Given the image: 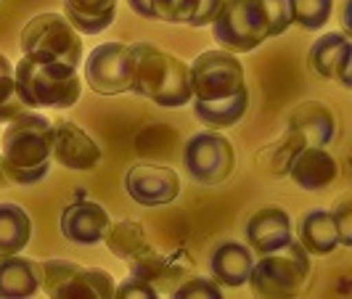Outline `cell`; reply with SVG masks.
Masks as SVG:
<instances>
[{"label": "cell", "instance_id": "6", "mask_svg": "<svg viewBox=\"0 0 352 299\" xmlns=\"http://www.w3.org/2000/svg\"><path fill=\"white\" fill-rule=\"evenodd\" d=\"M21 53L69 67L82 64V35L61 14H37L21 30Z\"/></svg>", "mask_w": 352, "mask_h": 299}, {"label": "cell", "instance_id": "38", "mask_svg": "<svg viewBox=\"0 0 352 299\" xmlns=\"http://www.w3.org/2000/svg\"><path fill=\"white\" fill-rule=\"evenodd\" d=\"M8 186V177H6V170H3V157H0V188Z\"/></svg>", "mask_w": 352, "mask_h": 299}, {"label": "cell", "instance_id": "30", "mask_svg": "<svg viewBox=\"0 0 352 299\" xmlns=\"http://www.w3.org/2000/svg\"><path fill=\"white\" fill-rule=\"evenodd\" d=\"M263 8L267 14V37L283 35L294 19H292V0H263Z\"/></svg>", "mask_w": 352, "mask_h": 299}, {"label": "cell", "instance_id": "1", "mask_svg": "<svg viewBox=\"0 0 352 299\" xmlns=\"http://www.w3.org/2000/svg\"><path fill=\"white\" fill-rule=\"evenodd\" d=\"M53 122L35 109L21 111L3 133V170L14 186H35L53 167Z\"/></svg>", "mask_w": 352, "mask_h": 299}, {"label": "cell", "instance_id": "28", "mask_svg": "<svg viewBox=\"0 0 352 299\" xmlns=\"http://www.w3.org/2000/svg\"><path fill=\"white\" fill-rule=\"evenodd\" d=\"M199 0H151V11L157 21L167 24H188Z\"/></svg>", "mask_w": 352, "mask_h": 299}, {"label": "cell", "instance_id": "37", "mask_svg": "<svg viewBox=\"0 0 352 299\" xmlns=\"http://www.w3.org/2000/svg\"><path fill=\"white\" fill-rule=\"evenodd\" d=\"M0 77H14V64L0 53Z\"/></svg>", "mask_w": 352, "mask_h": 299}, {"label": "cell", "instance_id": "17", "mask_svg": "<svg viewBox=\"0 0 352 299\" xmlns=\"http://www.w3.org/2000/svg\"><path fill=\"white\" fill-rule=\"evenodd\" d=\"M289 130L302 135L305 146H329L336 138L334 111L320 101H305L289 114Z\"/></svg>", "mask_w": 352, "mask_h": 299}, {"label": "cell", "instance_id": "18", "mask_svg": "<svg viewBox=\"0 0 352 299\" xmlns=\"http://www.w3.org/2000/svg\"><path fill=\"white\" fill-rule=\"evenodd\" d=\"M40 291V265L8 254L0 257V299H27Z\"/></svg>", "mask_w": 352, "mask_h": 299}, {"label": "cell", "instance_id": "21", "mask_svg": "<svg viewBox=\"0 0 352 299\" xmlns=\"http://www.w3.org/2000/svg\"><path fill=\"white\" fill-rule=\"evenodd\" d=\"M32 239V220L24 207L0 201V257L21 254Z\"/></svg>", "mask_w": 352, "mask_h": 299}, {"label": "cell", "instance_id": "3", "mask_svg": "<svg viewBox=\"0 0 352 299\" xmlns=\"http://www.w3.org/2000/svg\"><path fill=\"white\" fill-rule=\"evenodd\" d=\"M14 85L19 98L30 109H69L82 96V80L77 67L21 56L14 67Z\"/></svg>", "mask_w": 352, "mask_h": 299}, {"label": "cell", "instance_id": "15", "mask_svg": "<svg viewBox=\"0 0 352 299\" xmlns=\"http://www.w3.org/2000/svg\"><path fill=\"white\" fill-rule=\"evenodd\" d=\"M289 177L305 191H326L339 177V162L326 146H305L292 162Z\"/></svg>", "mask_w": 352, "mask_h": 299}, {"label": "cell", "instance_id": "11", "mask_svg": "<svg viewBox=\"0 0 352 299\" xmlns=\"http://www.w3.org/2000/svg\"><path fill=\"white\" fill-rule=\"evenodd\" d=\"M124 188L141 207H164L180 196V177L167 164H135L127 170Z\"/></svg>", "mask_w": 352, "mask_h": 299}, {"label": "cell", "instance_id": "8", "mask_svg": "<svg viewBox=\"0 0 352 299\" xmlns=\"http://www.w3.org/2000/svg\"><path fill=\"white\" fill-rule=\"evenodd\" d=\"M183 164L188 175L201 186H220L236 170L233 143L223 133H196L183 146Z\"/></svg>", "mask_w": 352, "mask_h": 299}, {"label": "cell", "instance_id": "25", "mask_svg": "<svg viewBox=\"0 0 352 299\" xmlns=\"http://www.w3.org/2000/svg\"><path fill=\"white\" fill-rule=\"evenodd\" d=\"M104 244L117 260H124V263L130 257H135L138 252H143L146 247H151L146 228H143L141 223H135V220L109 223V228L104 233Z\"/></svg>", "mask_w": 352, "mask_h": 299}, {"label": "cell", "instance_id": "34", "mask_svg": "<svg viewBox=\"0 0 352 299\" xmlns=\"http://www.w3.org/2000/svg\"><path fill=\"white\" fill-rule=\"evenodd\" d=\"M223 3H226V0H199L194 16L188 21V27H196V30H199V27H210L212 21H214V16H217V11L223 8Z\"/></svg>", "mask_w": 352, "mask_h": 299}, {"label": "cell", "instance_id": "36", "mask_svg": "<svg viewBox=\"0 0 352 299\" xmlns=\"http://www.w3.org/2000/svg\"><path fill=\"white\" fill-rule=\"evenodd\" d=\"M130 11L138 14L141 19H154V11H151V0H127Z\"/></svg>", "mask_w": 352, "mask_h": 299}, {"label": "cell", "instance_id": "4", "mask_svg": "<svg viewBox=\"0 0 352 299\" xmlns=\"http://www.w3.org/2000/svg\"><path fill=\"white\" fill-rule=\"evenodd\" d=\"M310 278V254L294 239L289 247L254 260L249 286L254 297H294Z\"/></svg>", "mask_w": 352, "mask_h": 299}, {"label": "cell", "instance_id": "22", "mask_svg": "<svg viewBox=\"0 0 352 299\" xmlns=\"http://www.w3.org/2000/svg\"><path fill=\"white\" fill-rule=\"evenodd\" d=\"M117 283L111 278V273L104 267H77L72 273V278L61 289V299H109L114 297Z\"/></svg>", "mask_w": 352, "mask_h": 299}, {"label": "cell", "instance_id": "24", "mask_svg": "<svg viewBox=\"0 0 352 299\" xmlns=\"http://www.w3.org/2000/svg\"><path fill=\"white\" fill-rule=\"evenodd\" d=\"M302 148H305V141H302V135H297L294 130H283V135L278 141L267 143L263 151H260V167H263L265 175L270 177H286L289 175V170H292V162L294 157L300 154Z\"/></svg>", "mask_w": 352, "mask_h": 299}, {"label": "cell", "instance_id": "2", "mask_svg": "<svg viewBox=\"0 0 352 299\" xmlns=\"http://www.w3.org/2000/svg\"><path fill=\"white\" fill-rule=\"evenodd\" d=\"M130 51L135 61L130 90L135 96H143L162 109H180L191 104V71L183 58L151 43H133Z\"/></svg>", "mask_w": 352, "mask_h": 299}, {"label": "cell", "instance_id": "13", "mask_svg": "<svg viewBox=\"0 0 352 299\" xmlns=\"http://www.w3.org/2000/svg\"><path fill=\"white\" fill-rule=\"evenodd\" d=\"M247 247L254 254H270L278 249L289 247L294 241V225H292V214L283 207H263L247 220Z\"/></svg>", "mask_w": 352, "mask_h": 299}, {"label": "cell", "instance_id": "26", "mask_svg": "<svg viewBox=\"0 0 352 299\" xmlns=\"http://www.w3.org/2000/svg\"><path fill=\"white\" fill-rule=\"evenodd\" d=\"M347 48H352L350 35H344V32H326V35H320L310 45L307 61H310V67H313L316 74L326 77V80H334L336 64H339L342 53L347 51Z\"/></svg>", "mask_w": 352, "mask_h": 299}, {"label": "cell", "instance_id": "14", "mask_svg": "<svg viewBox=\"0 0 352 299\" xmlns=\"http://www.w3.org/2000/svg\"><path fill=\"white\" fill-rule=\"evenodd\" d=\"M109 212L96 201H74L61 212V233L64 239L77 247H93L104 241V233L109 228Z\"/></svg>", "mask_w": 352, "mask_h": 299}, {"label": "cell", "instance_id": "19", "mask_svg": "<svg viewBox=\"0 0 352 299\" xmlns=\"http://www.w3.org/2000/svg\"><path fill=\"white\" fill-rule=\"evenodd\" d=\"M120 0H64V16L80 35H101L117 19Z\"/></svg>", "mask_w": 352, "mask_h": 299}, {"label": "cell", "instance_id": "31", "mask_svg": "<svg viewBox=\"0 0 352 299\" xmlns=\"http://www.w3.org/2000/svg\"><path fill=\"white\" fill-rule=\"evenodd\" d=\"M30 106L19 98L14 77H0V124H8L21 111H27Z\"/></svg>", "mask_w": 352, "mask_h": 299}, {"label": "cell", "instance_id": "5", "mask_svg": "<svg viewBox=\"0 0 352 299\" xmlns=\"http://www.w3.org/2000/svg\"><path fill=\"white\" fill-rule=\"evenodd\" d=\"M214 43L228 53L257 51L267 43V14L263 0H226L210 24Z\"/></svg>", "mask_w": 352, "mask_h": 299}, {"label": "cell", "instance_id": "27", "mask_svg": "<svg viewBox=\"0 0 352 299\" xmlns=\"http://www.w3.org/2000/svg\"><path fill=\"white\" fill-rule=\"evenodd\" d=\"M334 0H292V19L307 32H318L331 21Z\"/></svg>", "mask_w": 352, "mask_h": 299}, {"label": "cell", "instance_id": "7", "mask_svg": "<svg viewBox=\"0 0 352 299\" xmlns=\"http://www.w3.org/2000/svg\"><path fill=\"white\" fill-rule=\"evenodd\" d=\"M196 101H220L247 90V71L236 53L223 48L199 53L188 64Z\"/></svg>", "mask_w": 352, "mask_h": 299}, {"label": "cell", "instance_id": "32", "mask_svg": "<svg viewBox=\"0 0 352 299\" xmlns=\"http://www.w3.org/2000/svg\"><path fill=\"white\" fill-rule=\"evenodd\" d=\"M331 214H334L336 233H339V247H352V201L342 199L331 210Z\"/></svg>", "mask_w": 352, "mask_h": 299}, {"label": "cell", "instance_id": "20", "mask_svg": "<svg viewBox=\"0 0 352 299\" xmlns=\"http://www.w3.org/2000/svg\"><path fill=\"white\" fill-rule=\"evenodd\" d=\"M300 241L307 254H318V257H326V254H334V249L339 247V233H336V223L331 210H307L300 220Z\"/></svg>", "mask_w": 352, "mask_h": 299}, {"label": "cell", "instance_id": "10", "mask_svg": "<svg viewBox=\"0 0 352 299\" xmlns=\"http://www.w3.org/2000/svg\"><path fill=\"white\" fill-rule=\"evenodd\" d=\"M127 267H130V276L151 283L157 294H173L188 276H194V263L186 252L162 254L154 247H146L135 257H130Z\"/></svg>", "mask_w": 352, "mask_h": 299}, {"label": "cell", "instance_id": "35", "mask_svg": "<svg viewBox=\"0 0 352 299\" xmlns=\"http://www.w3.org/2000/svg\"><path fill=\"white\" fill-rule=\"evenodd\" d=\"M350 67H352V48H347V51L342 53V58H339V64H336V74H334V80H339L344 88H352Z\"/></svg>", "mask_w": 352, "mask_h": 299}, {"label": "cell", "instance_id": "29", "mask_svg": "<svg viewBox=\"0 0 352 299\" xmlns=\"http://www.w3.org/2000/svg\"><path fill=\"white\" fill-rule=\"evenodd\" d=\"M175 299H217L223 297V286L212 278H201V276H188L186 281L177 286L170 294Z\"/></svg>", "mask_w": 352, "mask_h": 299}, {"label": "cell", "instance_id": "23", "mask_svg": "<svg viewBox=\"0 0 352 299\" xmlns=\"http://www.w3.org/2000/svg\"><path fill=\"white\" fill-rule=\"evenodd\" d=\"M194 106V117L207 127H233L241 122V117L249 109V90H241L230 98H220V101H196L191 98Z\"/></svg>", "mask_w": 352, "mask_h": 299}, {"label": "cell", "instance_id": "12", "mask_svg": "<svg viewBox=\"0 0 352 299\" xmlns=\"http://www.w3.org/2000/svg\"><path fill=\"white\" fill-rule=\"evenodd\" d=\"M51 157L56 164L74 170V173H90L101 162V148L77 122L56 120L53 122V148Z\"/></svg>", "mask_w": 352, "mask_h": 299}, {"label": "cell", "instance_id": "16", "mask_svg": "<svg viewBox=\"0 0 352 299\" xmlns=\"http://www.w3.org/2000/svg\"><path fill=\"white\" fill-rule=\"evenodd\" d=\"M252 265H254V252L247 244L223 241L214 247L210 257L212 281H217L223 289H239L249 281Z\"/></svg>", "mask_w": 352, "mask_h": 299}, {"label": "cell", "instance_id": "33", "mask_svg": "<svg viewBox=\"0 0 352 299\" xmlns=\"http://www.w3.org/2000/svg\"><path fill=\"white\" fill-rule=\"evenodd\" d=\"M114 297H124V299H154L159 297L157 289L151 286V283L141 281V278H135V276H130V278H124L117 289H114Z\"/></svg>", "mask_w": 352, "mask_h": 299}, {"label": "cell", "instance_id": "9", "mask_svg": "<svg viewBox=\"0 0 352 299\" xmlns=\"http://www.w3.org/2000/svg\"><path fill=\"white\" fill-rule=\"evenodd\" d=\"M133 51L124 43H101L85 58V82L98 96H120L133 85Z\"/></svg>", "mask_w": 352, "mask_h": 299}]
</instances>
